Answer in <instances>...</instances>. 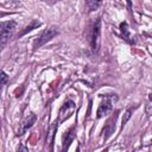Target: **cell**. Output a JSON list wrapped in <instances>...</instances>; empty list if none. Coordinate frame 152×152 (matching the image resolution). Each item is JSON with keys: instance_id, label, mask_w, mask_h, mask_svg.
Listing matches in <instances>:
<instances>
[{"instance_id": "6da1fadb", "label": "cell", "mask_w": 152, "mask_h": 152, "mask_svg": "<svg viewBox=\"0 0 152 152\" xmlns=\"http://www.w3.org/2000/svg\"><path fill=\"white\" fill-rule=\"evenodd\" d=\"M101 97H103L104 100L100 103V106L97 108V112H96V118L97 119L109 114L112 112V109H113V104H112L113 101L118 100V96L115 94H106V95L103 94V95H101Z\"/></svg>"}, {"instance_id": "7a4b0ae2", "label": "cell", "mask_w": 152, "mask_h": 152, "mask_svg": "<svg viewBox=\"0 0 152 152\" xmlns=\"http://www.w3.org/2000/svg\"><path fill=\"white\" fill-rule=\"evenodd\" d=\"M58 34V28L56 26H51L46 30H44L33 42V49L37 50L38 48H40L42 45L46 44L48 42H50L52 38H55Z\"/></svg>"}, {"instance_id": "3957f363", "label": "cell", "mask_w": 152, "mask_h": 152, "mask_svg": "<svg viewBox=\"0 0 152 152\" xmlns=\"http://www.w3.org/2000/svg\"><path fill=\"white\" fill-rule=\"evenodd\" d=\"M0 31H1V48L6 45V43L10 40L12 37V33L14 32L17 27V23L14 20H8V21H2L0 25Z\"/></svg>"}, {"instance_id": "277c9868", "label": "cell", "mask_w": 152, "mask_h": 152, "mask_svg": "<svg viewBox=\"0 0 152 152\" xmlns=\"http://www.w3.org/2000/svg\"><path fill=\"white\" fill-rule=\"evenodd\" d=\"M100 34H101V19L97 18L93 25L90 34V48L93 52H97L100 45Z\"/></svg>"}, {"instance_id": "5b68a950", "label": "cell", "mask_w": 152, "mask_h": 152, "mask_svg": "<svg viewBox=\"0 0 152 152\" xmlns=\"http://www.w3.org/2000/svg\"><path fill=\"white\" fill-rule=\"evenodd\" d=\"M118 114H119V112H115V113L107 120V122H106V125H104V127H103V129H102V139H103V140H107V139L114 133V131H115V121H116V119H118Z\"/></svg>"}, {"instance_id": "8992f818", "label": "cell", "mask_w": 152, "mask_h": 152, "mask_svg": "<svg viewBox=\"0 0 152 152\" xmlns=\"http://www.w3.org/2000/svg\"><path fill=\"white\" fill-rule=\"evenodd\" d=\"M74 109H75V103H74V101H71V100L65 101L64 104L62 106L61 110H59V118H58L57 121H58V122L64 121L66 118H69V116L71 115V113L74 112Z\"/></svg>"}, {"instance_id": "52a82bcc", "label": "cell", "mask_w": 152, "mask_h": 152, "mask_svg": "<svg viewBox=\"0 0 152 152\" xmlns=\"http://www.w3.org/2000/svg\"><path fill=\"white\" fill-rule=\"evenodd\" d=\"M36 120H37V115H36V114H33V113L28 114V115L21 121V124H20V126H19V129H18V132H17V135H23L30 127L33 126V124L36 122Z\"/></svg>"}, {"instance_id": "ba28073f", "label": "cell", "mask_w": 152, "mask_h": 152, "mask_svg": "<svg viewBox=\"0 0 152 152\" xmlns=\"http://www.w3.org/2000/svg\"><path fill=\"white\" fill-rule=\"evenodd\" d=\"M75 128H76V126H72L69 131H66L64 133V135H63V145H62V150L63 151H66L69 148L70 144L72 142V140L75 139V137H76Z\"/></svg>"}, {"instance_id": "9c48e42d", "label": "cell", "mask_w": 152, "mask_h": 152, "mask_svg": "<svg viewBox=\"0 0 152 152\" xmlns=\"http://www.w3.org/2000/svg\"><path fill=\"white\" fill-rule=\"evenodd\" d=\"M120 31H121V34H122V37H124V39H125L126 42H128L129 44H134V43H135V40H134V39L132 38V36L129 34L128 24H127L126 21H124V23L120 24Z\"/></svg>"}, {"instance_id": "30bf717a", "label": "cell", "mask_w": 152, "mask_h": 152, "mask_svg": "<svg viewBox=\"0 0 152 152\" xmlns=\"http://www.w3.org/2000/svg\"><path fill=\"white\" fill-rule=\"evenodd\" d=\"M39 26H40V21H38V20H36V19H34V20H32V21H31V23H30V24H28V25H27V26H26V27L20 32L19 37H23V36H24V34H26L27 32H31V31H33L34 28H38Z\"/></svg>"}, {"instance_id": "8fae6325", "label": "cell", "mask_w": 152, "mask_h": 152, "mask_svg": "<svg viewBox=\"0 0 152 152\" xmlns=\"http://www.w3.org/2000/svg\"><path fill=\"white\" fill-rule=\"evenodd\" d=\"M86 2H87V6L89 7L90 11H95L101 6L102 0H86Z\"/></svg>"}, {"instance_id": "7c38bea8", "label": "cell", "mask_w": 152, "mask_h": 152, "mask_svg": "<svg viewBox=\"0 0 152 152\" xmlns=\"http://www.w3.org/2000/svg\"><path fill=\"white\" fill-rule=\"evenodd\" d=\"M132 112H133V108H129V109H127L126 110V113H125V116H124V119H122V124H121V127L124 128V126L126 125V122L128 121V119L131 118V115H132Z\"/></svg>"}, {"instance_id": "4fadbf2b", "label": "cell", "mask_w": 152, "mask_h": 152, "mask_svg": "<svg viewBox=\"0 0 152 152\" xmlns=\"http://www.w3.org/2000/svg\"><path fill=\"white\" fill-rule=\"evenodd\" d=\"M146 113L148 115L152 114V94H150V96H148V102L146 104Z\"/></svg>"}, {"instance_id": "5bb4252c", "label": "cell", "mask_w": 152, "mask_h": 152, "mask_svg": "<svg viewBox=\"0 0 152 152\" xmlns=\"http://www.w3.org/2000/svg\"><path fill=\"white\" fill-rule=\"evenodd\" d=\"M7 80H8V77H7L6 72H5V71H1V84L5 86V84L7 83Z\"/></svg>"}, {"instance_id": "9a60e30c", "label": "cell", "mask_w": 152, "mask_h": 152, "mask_svg": "<svg viewBox=\"0 0 152 152\" xmlns=\"http://www.w3.org/2000/svg\"><path fill=\"white\" fill-rule=\"evenodd\" d=\"M18 151H27V148L25 146H19L18 147Z\"/></svg>"}, {"instance_id": "2e32d148", "label": "cell", "mask_w": 152, "mask_h": 152, "mask_svg": "<svg viewBox=\"0 0 152 152\" xmlns=\"http://www.w3.org/2000/svg\"><path fill=\"white\" fill-rule=\"evenodd\" d=\"M127 4H128V8H129V11H131V8H132V4H131V0H127Z\"/></svg>"}]
</instances>
